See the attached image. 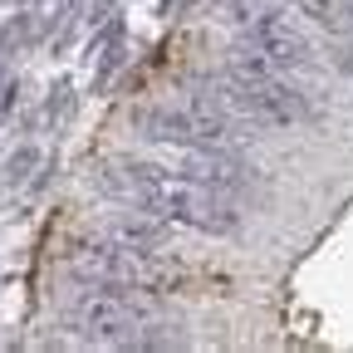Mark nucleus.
Returning <instances> with one entry per match:
<instances>
[{
  "label": "nucleus",
  "instance_id": "8",
  "mask_svg": "<svg viewBox=\"0 0 353 353\" xmlns=\"http://www.w3.org/2000/svg\"><path fill=\"white\" fill-rule=\"evenodd\" d=\"M294 6L329 30H353V0H294Z\"/></svg>",
  "mask_w": 353,
  "mask_h": 353
},
{
  "label": "nucleus",
  "instance_id": "10",
  "mask_svg": "<svg viewBox=\"0 0 353 353\" xmlns=\"http://www.w3.org/2000/svg\"><path fill=\"white\" fill-rule=\"evenodd\" d=\"M10 108H15V79H0V123H6Z\"/></svg>",
  "mask_w": 353,
  "mask_h": 353
},
{
  "label": "nucleus",
  "instance_id": "7",
  "mask_svg": "<svg viewBox=\"0 0 353 353\" xmlns=\"http://www.w3.org/2000/svg\"><path fill=\"white\" fill-rule=\"evenodd\" d=\"M182 176H187V182H196V187H206V192H216V196H231V201L260 196L255 167H245L231 148H192V152L182 157Z\"/></svg>",
  "mask_w": 353,
  "mask_h": 353
},
{
  "label": "nucleus",
  "instance_id": "6",
  "mask_svg": "<svg viewBox=\"0 0 353 353\" xmlns=\"http://www.w3.org/2000/svg\"><path fill=\"white\" fill-rule=\"evenodd\" d=\"M74 275L88 280V285H132V290H157L162 275H167V260L157 250H132V245H118L108 236L79 245L74 255Z\"/></svg>",
  "mask_w": 353,
  "mask_h": 353
},
{
  "label": "nucleus",
  "instance_id": "5",
  "mask_svg": "<svg viewBox=\"0 0 353 353\" xmlns=\"http://www.w3.org/2000/svg\"><path fill=\"white\" fill-rule=\"evenodd\" d=\"M245 25V39H241V54L245 64H260V69H280V74H304L314 69V44L309 34L275 6H255Z\"/></svg>",
  "mask_w": 353,
  "mask_h": 353
},
{
  "label": "nucleus",
  "instance_id": "9",
  "mask_svg": "<svg viewBox=\"0 0 353 353\" xmlns=\"http://www.w3.org/2000/svg\"><path fill=\"white\" fill-rule=\"evenodd\" d=\"M34 162H39V152H34V148H20V152L6 162V187H20L25 176H30V167H34Z\"/></svg>",
  "mask_w": 353,
  "mask_h": 353
},
{
  "label": "nucleus",
  "instance_id": "3",
  "mask_svg": "<svg viewBox=\"0 0 353 353\" xmlns=\"http://www.w3.org/2000/svg\"><path fill=\"white\" fill-rule=\"evenodd\" d=\"M216 99L241 123H255V128H290V123L314 118V103H309L304 88H294L280 69H260L245 59H236L216 79Z\"/></svg>",
  "mask_w": 353,
  "mask_h": 353
},
{
  "label": "nucleus",
  "instance_id": "1",
  "mask_svg": "<svg viewBox=\"0 0 353 353\" xmlns=\"http://www.w3.org/2000/svg\"><path fill=\"white\" fill-rule=\"evenodd\" d=\"M99 187L138 211H152L162 221H176V226H192L201 236H236L241 231V211L231 196H216L196 182H187L182 172H167L152 162H108L99 172Z\"/></svg>",
  "mask_w": 353,
  "mask_h": 353
},
{
  "label": "nucleus",
  "instance_id": "2",
  "mask_svg": "<svg viewBox=\"0 0 353 353\" xmlns=\"http://www.w3.org/2000/svg\"><path fill=\"white\" fill-rule=\"evenodd\" d=\"M69 329L88 343L103 348H157V343H182L152 334L162 329V304L152 290H132V285H88L69 304Z\"/></svg>",
  "mask_w": 353,
  "mask_h": 353
},
{
  "label": "nucleus",
  "instance_id": "4",
  "mask_svg": "<svg viewBox=\"0 0 353 353\" xmlns=\"http://www.w3.org/2000/svg\"><path fill=\"white\" fill-rule=\"evenodd\" d=\"M138 128L143 138L152 143H167V148H231L245 123L221 103V99H157L138 113Z\"/></svg>",
  "mask_w": 353,
  "mask_h": 353
}]
</instances>
